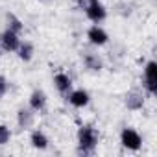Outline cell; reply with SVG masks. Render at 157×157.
I'll list each match as a JSON object with an SVG mask.
<instances>
[{
    "mask_svg": "<svg viewBox=\"0 0 157 157\" xmlns=\"http://www.w3.org/2000/svg\"><path fill=\"white\" fill-rule=\"evenodd\" d=\"M76 140H78V151L83 155H91L98 146V131L93 126H80L76 133Z\"/></svg>",
    "mask_w": 157,
    "mask_h": 157,
    "instance_id": "cell-1",
    "label": "cell"
},
{
    "mask_svg": "<svg viewBox=\"0 0 157 157\" xmlns=\"http://www.w3.org/2000/svg\"><path fill=\"white\" fill-rule=\"evenodd\" d=\"M142 87L150 96L157 93V63L153 59H150L142 68Z\"/></svg>",
    "mask_w": 157,
    "mask_h": 157,
    "instance_id": "cell-2",
    "label": "cell"
},
{
    "mask_svg": "<svg viewBox=\"0 0 157 157\" xmlns=\"http://www.w3.org/2000/svg\"><path fill=\"white\" fill-rule=\"evenodd\" d=\"M120 144L128 150V151H139L142 146V137L137 129L133 128H124L120 131Z\"/></svg>",
    "mask_w": 157,
    "mask_h": 157,
    "instance_id": "cell-3",
    "label": "cell"
},
{
    "mask_svg": "<svg viewBox=\"0 0 157 157\" xmlns=\"http://www.w3.org/2000/svg\"><path fill=\"white\" fill-rule=\"evenodd\" d=\"M21 44V33L6 28L2 33H0V50L6 52V54H11V52H17Z\"/></svg>",
    "mask_w": 157,
    "mask_h": 157,
    "instance_id": "cell-4",
    "label": "cell"
},
{
    "mask_svg": "<svg viewBox=\"0 0 157 157\" xmlns=\"http://www.w3.org/2000/svg\"><path fill=\"white\" fill-rule=\"evenodd\" d=\"M85 15H87V19H89L91 22L100 24V22L105 21L107 10H105V6L100 2V0H98V2H87V6H85Z\"/></svg>",
    "mask_w": 157,
    "mask_h": 157,
    "instance_id": "cell-5",
    "label": "cell"
},
{
    "mask_svg": "<svg viewBox=\"0 0 157 157\" xmlns=\"http://www.w3.org/2000/svg\"><path fill=\"white\" fill-rule=\"evenodd\" d=\"M67 100H68V104H70L72 107L83 109V107H87V105L91 104V94H89V91H85V89H72V91L67 94Z\"/></svg>",
    "mask_w": 157,
    "mask_h": 157,
    "instance_id": "cell-6",
    "label": "cell"
},
{
    "mask_svg": "<svg viewBox=\"0 0 157 157\" xmlns=\"http://www.w3.org/2000/svg\"><path fill=\"white\" fill-rule=\"evenodd\" d=\"M87 39H89V43L93 46H105L109 43V35L100 24H93L87 30Z\"/></svg>",
    "mask_w": 157,
    "mask_h": 157,
    "instance_id": "cell-7",
    "label": "cell"
},
{
    "mask_svg": "<svg viewBox=\"0 0 157 157\" xmlns=\"http://www.w3.org/2000/svg\"><path fill=\"white\" fill-rule=\"evenodd\" d=\"M46 104H48V96H46V93L41 91V89H35V91L30 94V98H28V107L33 109L35 113H43V111L46 109Z\"/></svg>",
    "mask_w": 157,
    "mask_h": 157,
    "instance_id": "cell-8",
    "label": "cell"
},
{
    "mask_svg": "<svg viewBox=\"0 0 157 157\" xmlns=\"http://www.w3.org/2000/svg\"><path fill=\"white\" fill-rule=\"evenodd\" d=\"M54 87L57 89L59 94L67 96L70 91H72V78L67 74V72H57L54 76Z\"/></svg>",
    "mask_w": 157,
    "mask_h": 157,
    "instance_id": "cell-9",
    "label": "cell"
},
{
    "mask_svg": "<svg viewBox=\"0 0 157 157\" xmlns=\"http://www.w3.org/2000/svg\"><path fill=\"white\" fill-rule=\"evenodd\" d=\"M33 122H35V111L33 109H30V107H22V109H19L17 111V124H19V128H22V129H30L32 126H33Z\"/></svg>",
    "mask_w": 157,
    "mask_h": 157,
    "instance_id": "cell-10",
    "label": "cell"
},
{
    "mask_svg": "<svg viewBox=\"0 0 157 157\" xmlns=\"http://www.w3.org/2000/svg\"><path fill=\"white\" fill-rule=\"evenodd\" d=\"M30 142L35 150H46L50 146V139L46 137V133L43 129H33L30 133Z\"/></svg>",
    "mask_w": 157,
    "mask_h": 157,
    "instance_id": "cell-11",
    "label": "cell"
},
{
    "mask_svg": "<svg viewBox=\"0 0 157 157\" xmlns=\"http://www.w3.org/2000/svg\"><path fill=\"white\" fill-rule=\"evenodd\" d=\"M142 105H144V98H142L140 91H129L126 94V107L128 109L139 111V109H142Z\"/></svg>",
    "mask_w": 157,
    "mask_h": 157,
    "instance_id": "cell-12",
    "label": "cell"
},
{
    "mask_svg": "<svg viewBox=\"0 0 157 157\" xmlns=\"http://www.w3.org/2000/svg\"><path fill=\"white\" fill-rule=\"evenodd\" d=\"M33 54H35L33 44H32L30 41H21V44H19V48H17V56H19V59L24 61V63H30V61L33 59Z\"/></svg>",
    "mask_w": 157,
    "mask_h": 157,
    "instance_id": "cell-13",
    "label": "cell"
},
{
    "mask_svg": "<svg viewBox=\"0 0 157 157\" xmlns=\"http://www.w3.org/2000/svg\"><path fill=\"white\" fill-rule=\"evenodd\" d=\"M83 65H85L89 70H93V72H98V70H102V67H104L102 59H100L96 54H85V56H83Z\"/></svg>",
    "mask_w": 157,
    "mask_h": 157,
    "instance_id": "cell-14",
    "label": "cell"
},
{
    "mask_svg": "<svg viewBox=\"0 0 157 157\" xmlns=\"http://www.w3.org/2000/svg\"><path fill=\"white\" fill-rule=\"evenodd\" d=\"M8 28L13 30V32H17V33H21L24 30V24H22V21L15 13H8Z\"/></svg>",
    "mask_w": 157,
    "mask_h": 157,
    "instance_id": "cell-15",
    "label": "cell"
},
{
    "mask_svg": "<svg viewBox=\"0 0 157 157\" xmlns=\"http://www.w3.org/2000/svg\"><path fill=\"white\" fill-rule=\"evenodd\" d=\"M11 139V129L6 126V124H0V146L8 144Z\"/></svg>",
    "mask_w": 157,
    "mask_h": 157,
    "instance_id": "cell-16",
    "label": "cell"
},
{
    "mask_svg": "<svg viewBox=\"0 0 157 157\" xmlns=\"http://www.w3.org/2000/svg\"><path fill=\"white\" fill-rule=\"evenodd\" d=\"M8 89H10V83L4 76H0V100H2L6 94H8Z\"/></svg>",
    "mask_w": 157,
    "mask_h": 157,
    "instance_id": "cell-17",
    "label": "cell"
},
{
    "mask_svg": "<svg viewBox=\"0 0 157 157\" xmlns=\"http://www.w3.org/2000/svg\"><path fill=\"white\" fill-rule=\"evenodd\" d=\"M87 2H98V0H87Z\"/></svg>",
    "mask_w": 157,
    "mask_h": 157,
    "instance_id": "cell-18",
    "label": "cell"
},
{
    "mask_svg": "<svg viewBox=\"0 0 157 157\" xmlns=\"http://www.w3.org/2000/svg\"><path fill=\"white\" fill-rule=\"evenodd\" d=\"M41 2H46V0H41Z\"/></svg>",
    "mask_w": 157,
    "mask_h": 157,
    "instance_id": "cell-19",
    "label": "cell"
}]
</instances>
